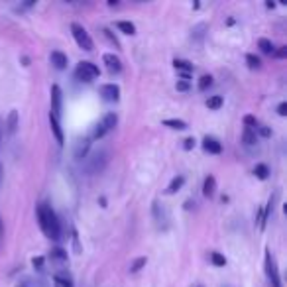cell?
Returning <instances> with one entry per match:
<instances>
[{"mask_svg": "<svg viewBox=\"0 0 287 287\" xmlns=\"http://www.w3.org/2000/svg\"><path fill=\"white\" fill-rule=\"evenodd\" d=\"M37 221H39L41 232H43L47 238L59 240V236H61V224H59L57 215L53 213V209H51L49 205L41 203V205L37 207Z\"/></svg>", "mask_w": 287, "mask_h": 287, "instance_id": "6da1fadb", "label": "cell"}, {"mask_svg": "<svg viewBox=\"0 0 287 287\" xmlns=\"http://www.w3.org/2000/svg\"><path fill=\"white\" fill-rule=\"evenodd\" d=\"M71 33H73V37H75V41H77V45L81 47V49H85V51H93L95 49V43H93V37L89 35V32L81 26V24H71Z\"/></svg>", "mask_w": 287, "mask_h": 287, "instance_id": "7a4b0ae2", "label": "cell"}, {"mask_svg": "<svg viewBox=\"0 0 287 287\" xmlns=\"http://www.w3.org/2000/svg\"><path fill=\"white\" fill-rule=\"evenodd\" d=\"M266 274H268L270 286L284 287L282 286V278H280V268H278V262H276V258L272 254V250H266Z\"/></svg>", "mask_w": 287, "mask_h": 287, "instance_id": "3957f363", "label": "cell"}, {"mask_svg": "<svg viewBox=\"0 0 287 287\" xmlns=\"http://www.w3.org/2000/svg\"><path fill=\"white\" fill-rule=\"evenodd\" d=\"M75 77L79 81H83V83H91L93 79L100 77V69L95 63H91V61H81L77 65V69H75Z\"/></svg>", "mask_w": 287, "mask_h": 287, "instance_id": "277c9868", "label": "cell"}, {"mask_svg": "<svg viewBox=\"0 0 287 287\" xmlns=\"http://www.w3.org/2000/svg\"><path fill=\"white\" fill-rule=\"evenodd\" d=\"M116 122H118V118H116V114L114 112H108L102 120H100V124L96 126V130H95V134H93V138L95 140H100V138H104L112 128L116 126Z\"/></svg>", "mask_w": 287, "mask_h": 287, "instance_id": "5b68a950", "label": "cell"}, {"mask_svg": "<svg viewBox=\"0 0 287 287\" xmlns=\"http://www.w3.org/2000/svg\"><path fill=\"white\" fill-rule=\"evenodd\" d=\"M100 96L106 100V102H116L120 98V87L116 83H104L100 87Z\"/></svg>", "mask_w": 287, "mask_h": 287, "instance_id": "8992f818", "label": "cell"}, {"mask_svg": "<svg viewBox=\"0 0 287 287\" xmlns=\"http://www.w3.org/2000/svg\"><path fill=\"white\" fill-rule=\"evenodd\" d=\"M102 61H104L106 69H108L112 75L122 71V61H120V57H116L114 53H104V55H102Z\"/></svg>", "mask_w": 287, "mask_h": 287, "instance_id": "52a82bcc", "label": "cell"}, {"mask_svg": "<svg viewBox=\"0 0 287 287\" xmlns=\"http://www.w3.org/2000/svg\"><path fill=\"white\" fill-rule=\"evenodd\" d=\"M51 114H55L57 118L61 114V89H59V85L51 87Z\"/></svg>", "mask_w": 287, "mask_h": 287, "instance_id": "ba28073f", "label": "cell"}, {"mask_svg": "<svg viewBox=\"0 0 287 287\" xmlns=\"http://www.w3.org/2000/svg\"><path fill=\"white\" fill-rule=\"evenodd\" d=\"M49 61H51V65H53L57 71H65L67 65H69V59H67V55H65L63 51H51Z\"/></svg>", "mask_w": 287, "mask_h": 287, "instance_id": "9c48e42d", "label": "cell"}, {"mask_svg": "<svg viewBox=\"0 0 287 287\" xmlns=\"http://www.w3.org/2000/svg\"><path fill=\"white\" fill-rule=\"evenodd\" d=\"M203 148H205L209 154H215V156H219V154L223 152V144H221L217 138H211V136H207V138L203 140Z\"/></svg>", "mask_w": 287, "mask_h": 287, "instance_id": "30bf717a", "label": "cell"}, {"mask_svg": "<svg viewBox=\"0 0 287 287\" xmlns=\"http://www.w3.org/2000/svg\"><path fill=\"white\" fill-rule=\"evenodd\" d=\"M49 126H51V132H53L57 144L63 146V130H61V124H59V118L55 114H51V112H49Z\"/></svg>", "mask_w": 287, "mask_h": 287, "instance_id": "8fae6325", "label": "cell"}, {"mask_svg": "<svg viewBox=\"0 0 287 287\" xmlns=\"http://www.w3.org/2000/svg\"><path fill=\"white\" fill-rule=\"evenodd\" d=\"M215 193H217V179H215L213 175H207L205 181H203V195H205L207 199H213Z\"/></svg>", "mask_w": 287, "mask_h": 287, "instance_id": "7c38bea8", "label": "cell"}, {"mask_svg": "<svg viewBox=\"0 0 287 287\" xmlns=\"http://www.w3.org/2000/svg\"><path fill=\"white\" fill-rule=\"evenodd\" d=\"M183 185H185V177H183V175H175V177L171 179V183L167 185L165 193H167V195H175V193L179 191Z\"/></svg>", "mask_w": 287, "mask_h": 287, "instance_id": "4fadbf2b", "label": "cell"}, {"mask_svg": "<svg viewBox=\"0 0 287 287\" xmlns=\"http://www.w3.org/2000/svg\"><path fill=\"white\" fill-rule=\"evenodd\" d=\"M89 146H91V138H85V140H81V142L77 144V152H75L77 160H83V158L87 156V152H89Z\"/></svg>", "mask_w": 287, "mask_h": 287, "instance_id": "5bb4252c", "label": "cell"}, {"mask_svg": "<svg viewBox=\"0 0 287 287\" xmlns=\"http://www.w3.org/2000/svg\"><path fill=\"white\" fill-rule=\"evenodd\" d=\"M163 126L171 128V130H187V122L185 120H179V118H167L163 120Z\"/></svg>", "mask_w": 287, "mask_h": 287, "instance_id": "9a60e30c", "label": "cell"}, {"mask_svg": "<svg viewBox=\"0 0 287 287\" xmlns=\"http://www.w3.org/2000/svg\"><path fill=\"white\" fill-rule=\"evenodd\" d=\"M258 47L264 51V53H268V55H272V53H276V45L268 39V37H260L258 39Z\"/></svg>", "mask_w": 287, "mask_h": 287, "instance_id": "2e32d148", "label": "cell"}, {"mask_svg": "<svg viewBox=\"0 0 287 287\" xmlns=\"http://www.w3.org/2000/svg\"><path fill=\"white\" fill-rule=\"evenodd\" d=\"M104 163H106V156H104V154H96L95 158H93V163H91L89 169H91L93 173H98V171L104 167Z\"/></svg>", "mask_w": 287, "mask_h": 287, "instance_id": "e0dca14e", "label": "cell"}, {"mask_svg": "<svg viewBox=\"0 0 287 287\" xmlns=\"http://www.w3.org/2000/svg\"><path fill=\"white\" fill-rule=\"evenodd\" d=\"M116 28L122 33H128V35H134V33H136V26H134L132 22H128V20H118V22H116Z\"/></svg>", "mask_w": 287, "mask_h": 287, "instance_id": "ac0fdd59", "label": "cell"}, {"mask_svg": "<svg viewBox=\"0 0 287 287\" xmlns=\"http://www.w3.org/2000/svg\"><path fill=\"white\" fill-rule=\"evenodd\" d=\"M6 126H8V134H14V132H16V128H18V110H10Z\"/></svg>", "mask_w": 287, "mask_h": 287, "instance_id": "d6986e66", "label": "cell"}, {"mask_svg": "<svg viewBox=\"0 0 287 287\" xmlns=\"http://www.w3.org/2000/svg\"><path fill=\"white\" fill-rule=\"evenodd\" d=\"M173 67L179 73H191L193 71V63H189L187 59H173Z\"/></svg>", "mask_w": 287, "mask_h": 287, "instance_id": "ffe728a7", "label": "cell"}, {"mask_svg": "<svg viewBox=\"0 0 287 287\" xmlns=\"http://www.w3.org/2000/svg\"><path fill=\"white\" fill-rule=\"evenodd\" d=\"M254 175L258 179H262V181L268 179V177H270V167H268L266 163H258L254 167Z\"/></svg>", "mask_w": 287, "mask_h": 287, "instance_id": "44dd1931", "label": "cell"}, {"mask_svg": "<svg viewBox=\"0 0 287 287\" xmlns=\"http://www.w3.org/2000/svg\"><path fill=\"white\" fill-rule=\"evenodd\" d=\"M258 136H256V130H250V128H244V134H242V142L246 146H254Z\"/></svg>", "mask_w": 287, "mask_h": 287, "instance_id": "7402d4cb", "label": "cell"}, {"mask_svg": "<svg viewBox=\"0 0 287 287\" xmlns=\"http://www.w3.org/2000/svg\"><path fill=\"white\" fill-rule=\"evenodd\" d=\"M224 98L221 95H213L209 100H207V106H209V110H219L221 106H223Z\"/></svg>", "mask_w": 287, "mask_h": 287, "instance_id": "603a6c76", "label": "cell"}, {"mask_svg": "<svg viewBox=\"0 0 287 287\" xmlns=\"http://www.w3.org/2000/svg\"><path fill=\"white\" fill-rule=\"evenodd\" d=\"M148 264V258L146 256H142V258H136L132 264H130V274H136V272H140L144 266Z\"/></svg>", "mask_w": 287, "mask_h": 287, "instance_id": "cb8c5ba5", "label": "cell"}, {"mask_svg": "<svg viewBox=\"0 0 287 287\" xmlns=\"http://www.w3.org/2000/svg\"><path fill=\"white\" fill-rule=\"evenodd\" d=\"M211 262H213V266H217V268H224V266H226V258H224L221 252H213V254H211Z\"/></svg>", "mask_w": 287, "mask_h": 287, "instance_id": "d4e9b609", "label": "cell"}, {"mask_svg": "<svg viewBox=\"0 0 287 287\" xmlns=\"http://www.w3.org/2000/svg\"><path fill=\"white\" fill-rule=\"evenodd\" d=\"M246 63H248L250 69H260V67H262V59H260L258 55H254V53H248V55H246Z\"/></svg>", "mask_w": 287, "mask_h": 287, "instance_id": "484cf974", "label": "cell"}, {"mask_svg": "<svg viewBox=\"0 0 287 287\" xmlns=\"http://www.w3.org/2000/svg\"><path fill=\"white\" fill-rule=\"evenodd\" d=\"M53 282H55V287H73L71 278H65V276H55Z\"/></svg>", "mask_w": 287, "mask_h": 287, "instance_id": "4316f807", "label": "cell"}, {"mask_svg": "<svg viewBox=\"0 0 287 287\" xmlns=\"http://www.w3.org/2000/svg\"><path fill=\"white\" fill-rule=\"evenodd\" d=\"M211 85H213V77L211 75H203L199 79V91H207Z\"/></svg>", "mask_w": 287, "mask_h": 287, "instance_id": "83f0119b", "label": "cell"}, {"mask_svg": "<svg viewBox=\"0 0 287 287\" xmlns=\"http://www.w3.org/2000/svg\"><path fill=\"white\" fill-rule=\"evenodd\" d=\"M102 33H104V35H106V39H108V41H110V43H112V45H114V47H116V49H120V41H118V37H116V35H114V33L110 32V30H108V28H102Z\"/></svg>", "mask_w": 287, "mask_h": 287, "instance_id": "f1b7e54d", "label": "cell"}, {"mask_svg": "<svg viewBox=\"0 0 287 287\" xmlns=\"http://www.w3.org/2000/svg\"><path fill=\"white\" fill-rule=\"evenodd\" d=\"M51 258H55L59 262H67V252H65L63 248H53L51 250Z\"/></svg>", "mask_w": 287, "mask_h": 287, "instance_id": "f546056e", "label": "cell"}, {"mask_svg": "<svg viewBox=\"0 0 287 287\" xmlns=\"http://www.w3.org/2000/svg\"><path fill=\"white\" fill-rule=\"evenodd\" d=\"M244 124H246V128H250V130H256L258 128V120H256V116H252V114H246L244 116Z\"/></svg>", "mask_w": 287, "mask_h": 287, "instance_id": "4dcf8cb0", "label": "cell"}, {"mask_svg": "<svg viewBox=\"0 0 287 287\" xmlns=\"http://www.w3.org/2000/svg\"><path fill=\"white\" fill-rule=\"evenodd\" d=\"M43 264H45V258L43 256H37V258H33L32 260V266L35 270H41L43 268Z\"/></svg>", "mask_w": 287, "mask_h": 287, "instance_id": "1f68e13d", "label": "cell"}, {"mask_svg": "<svg viewBox=\"0 0 287 287\" xmlns=\"http://www.w3.org/2000/svg\"><path fill=\"white\" fill-rule=\"evenodd\" d=\"M175 87H177V91H181V93H187V91L191 89V87H189V83H187V81H181V79L177 81V85H175Z\"/></svg>", "mask_w": 287, "mask_h": 287, "instance_id": "d6a6232c", "label": "cell"}, {"mask_svg": "<svg viewBox=\"0 0 287 287\" xmlns=\"http://www.w3.org/2000/svg\"><path fill=\"white\" fill-rule=\"evenodd\" d=\"M195 146H197V140H195V138H185V140H183V148H185V150H193Z\"/></svg>", "mask_w": 287, "mask_h": 287, "instance_id": "836d02e7", "label": "cell"}, {"mask_svg": "<svg viewBox=\"0 0 287 287\" xmlns=\"http://www.w3.org/2000/svg\"><path fill=\"white\" fill-rule=\"evenodd\" d=\"M278 114L280 116H287V102H280L278 104Z\"/></svg>", "mask_w": 287, "mask_h": 287, "instance_id": "e575fe53", "label": "cell"}, {"mask_svg": "<svg viewBox=\"0 0 287 287\" xmlns=\"http://www.w3.org/2000/svg\"><path fill=\"white\" fill-rule=\"evenodd\" d=\"M258 130H260V136H264V138H270V136H272V130L268 126H258Z\"/></svg>", "mask_w": 287, "mask_h": 287, "instance_id": "d590c367", "label": "cell"}, {"mask_svg": "<svg viewBox=\"0 0 287 287\" xmlns=\"http://www.w3.org/2000/svg\"><path fill=\"white\" fill-rule=\"evenodd\" d=\"M274 55H276V57H280V59L287 57V47H286V45H284V47H280V49H278V51H276Z\"/></svg>", "mask_w": 287, "mask_h": 287, "instance_id": "8d00e7d4", "label": "cell"}, {"mask_svg": "<svg viewBox=\"0 0 287 287\" xmlns=\"http://www.w3.org/2000/svg\"><path fill=\"white\" fill-rule=\"evenodd\" d=\"M4 238V223H2V217H0V242Z\"/></svg>", "mask_w": 287, "mask_h": 287, "instance_id": "74e56055", "label": "cell"}, {"mask_svg": "<svg viewBox=\"0 0 287 287\" xmlns=\"http://www.w3.org/2000/svg\"><path fill=\"white\" fill-rule=\"evenodd\" d=\"M0 144H2V120H0Z\"/></svg>", "mask_w": 287, "mask_h": 287, "instance_id": "f35d334b", "label": "cell"}, {"mask_svg": "<svg viewBox=\"0 0 287 287\" xmlns=\"http://www.w3.org/2000/svg\"><path fill=\"white\" fill-rule=\"evenodd\" d=\"M0 177H2V165H0Z\"/></svg>", "mask_w": 287, "mask_h": 287, "instance_id": "ab89813d", "label": "cell"}, {"mask_svg": "<svg viewBox=\"0 0 287 287\" xmlns=\"http://www.w3.org/2000/svg\"><path fill=\"white\" fill-rule=\"evenodd\" d=\"M195 287H203V286H195Z\"/></svg>", "mask_w": 287, "mask_h": 287, "instance_id": "60d3db41", "label": "cell"}]
</instances>
